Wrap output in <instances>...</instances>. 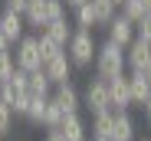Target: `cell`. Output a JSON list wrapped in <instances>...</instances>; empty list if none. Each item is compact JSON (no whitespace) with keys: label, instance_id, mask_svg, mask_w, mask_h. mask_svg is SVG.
<instances>
[{"label":"cell","instance_id":"6da1fadb","mask_svg":"<svg viewBox=\"0 0 151 141\" xmlns=\"http://www.w3.org/2000/svg\"><path fill=\"white\" fill-rule=\"evenodd\" d=\"M125 69H128V56H125V49H122L118 43L105 39L102 46H99V56H95V76L105 79V82H112V79L125 76Z\"/></svg>","mask_w":151,"mask_h":141},{"label":"cell","instance_id":"7a4b0ae2","mask_svg":"<svg viewBox=\"0 0 151 141\" xmlns=\"http://www.w3.org/2000/svg\"><path fill=\"white\" fill-rule=\"evenodd\" d=\"M63 16H66L63 0H30L27 13H23L27 26H33V30H40V33H43L53 20H63Z\"/></svg>","mask_w":151,"mask_h":141},{"label":"cell","instance_id":"3957f363","mask_svg":"<svg viewBox=\"0 0 151 141\" xmlns=\"http://www.w3.org/2000/svg\"><path fill=\"white\" fill-rule=\"evenodd\" d=\"M66 53H69V59H72V66H76V69L92 66V62H95V56H99V43H95L92 30H76V33H72V39H69V46H66Z\"/></svg>","mask_w":151,"mask_h":141},{"label":"cell","instance_id":"277c9868","mask_svg":"<svg viewBox=\"0 0 151 141\" xmlns=\"http://www.w3.org/2000/svg\"><path fill=\"white\" fill-rule=\"evenodd\" d=\"M13 59H17V69H23V72H36V69H43L40 36H23L13 46Z\"/></svg>","mask_w":151,"mask_h":141},{"label":"cell","instance_id":"5b68a950","mask_svg":"<svg viewBox=\"0 0 151 141\" xmlns=\"http://www.w3.org/2000/svg\"><path fill=\"white\" fill-rule=\"evenodd\" d=\"M82 105L99 115V112H112V95H109V82L105 79H89L86 92H82Z\"/></svg>","mask_w":151,"mask_h":141},{"label":"cell","instance_id":"8992f818","mask_svg":"<svg viewBox=\"0 0 151 141\" xmlns=\"http://www.w3.org/2000/svg\"><path fill=\"white\" fill-rule=\"evenodd\" d=\"M105 30H109V39H112V43H118L122 49H128V46H132V43L138 39V30H135V23H132L128 16H125L122 10H118V16H115V20L109 23Z\"/></svg>","mask_w":151,"mask_h":141},{"label":"cell","instance_id":"52a82bcc","mask_svg":"<svg viewBox=\"0 0 151 141\" xmlns=\"http://www.w3.org/2000/svg\"><path fill=\"white\" fill-rule=\"evenodd\" d=\"M53 102H56L66 115H76V112H79V105H82V95H79V89H76L72 82H63V85L53 89Z\"/></svg>","mask_w":151,"mask_h":141},{"label":"cell","instance_id":"ba28073f","mask_svg":"<svg viewBox=\"0 0 151 141\" xmlns=\"http://www.w3.org/2000/svg\"><path fill=\"white\" fill-rule=\"evenodd\" d=\"M0 33H4L13 46L27 36V20H23L20 13H10V10H0Z\"/></svg>","mask_w":151,"mask_h":141},{"label":"cell","instance_id":"9c48e42d","mask_svg":"<svg viewBox=\"0 0 151 141\" xmlns=\"http://www.w3.org/2000/svg\"><path fill=\"white\" fill-rule=\"evenodd\" d=\"M109 95H112V108L115 112H128L135 102H132V85H128V76H118L109 82Z\"/></svg>","mask_w":151,"mask_h":141},{"label":"cell","instance_id":"30bf717a","mask_svg":"<svg viewBox=\"0 0 151 141\" xmlns=\"http://www.w3.org/2000/svg\"><path fill=\"white\" fill-rule=\"evenodd\" d=\"M125 56H128V69L132 72H148V66H151V43L135 39L128 49H125Z\"/></svg>","mask_w":151,"mask_h":141},{"label":"cell","instance_id":"8fae6325","mask_svg":"<svg viewBox=\"0 0 151 141\" xmlns=\"http://www.w3.org/2000/svg\"><path fill=\"white\" fill-rule=\"evenodd\" d=\"M43 69H46V76L53 79V85H63V82H69V79H72V69H76V66H72L69 53H63V56H56L53 62H46Z\"/></svg>","mask_w":151,"mask_h":141},{"label":"cell","instance_id":"7c38bea8","mask_svg":"<svg viewBox=\"0 0 151 141\" xmlns=\"http://www.w3.org/2000/svg\"><path fill=\"white\" fill-rule=\"evenodd\" d=\"M112 141H138V128L128 112H115V128H112Z\"/></svg>","mask_w":151,"mask_h":141},{"label":"cell","instance_id":"4fadbf2b","mask_svg":"<svg viewBox=\"0 0 151 141\" xmlns=\"http://www.w3.org/2000/svg\"><path fill=\"white\" fill-rule=\"evenodd\" d=\"M59 131H63L66 141H89V128H86V122H82L79 112H76V115H66L63 125H59Z\"/></svg>","mask_w":151,"mask_h":141},{"label":"cell","instance_id":"5bb4252c","mask_svg":"<svg viewBox=\"0 0 151 141\" xmlns=\"http://www.w3.org/2000/svg\"><path fill=\"white\" fill-rule=\"evenodd\" d=\"M128 85H132V102L141 108V105L151 99V79H148L145 72H132V76H128Z\"/></svg>","mask_w":151,"mask_h":141},{"label":"cell","instance_id":"9a60e30c","mask_svg":"<svg viewBox=\"0 0 151 141\" xmlns=\"http://www.w3.org/2000/svg\"><path fill=\"white\" fill-rule=\"evenodd\" d=\"M27 89H30V95H43V99H49L53 95V79L46 76V69H36V72H30V79H27Z\"/></svg>","mask_w":151,"mask_h":141},{"label":"cell","instance_id":"2e32d148","mask_svg":"<svg viewBox=\"0 0 151 141\" xmlns=\"http://www.w3.org/2000/svg\"><path fill=\"white\" fill-rule=\"evenodd\" d=\"M43 33H46L49 39H56V43L63 46V49H66V46H69V39H72V33H76V30H72V23H69V20L63 16V20H53V23H49V26H46Z\"/></svg>","mask_w":151,"mask_h":141},{"label":"cell","instance_id":"e0dca14e","mask_svg":"<svg viewBox=\"0 0 151 141\" xmlns=\"http://www.w3.org/2000/svg\"><path fill=\"white\" fill-rule=\"evenodd\" d=\"M112 128H115V108L92 115V138H112Z\"/></svg>","mask_w":151,"mask_h":141},{"label":"cell","instance_id":"ac0fdd59","mask_svg":"<svg viewBox=\"0 0 151 141\" xmlns=\"http://www.w3.org/2000/svg\"><path fill=\"white\" fill-rule=\"evenodd\" d=\"M92 10L99 16V26H109V23L118 16V7L112 4V0H92Z\"/></svg>","mask_w":151,"mask_h":141},{"label":"cell","instance_id":"d6986e66","mask_svg":"<svg viewBox=\"0 0 151 141\" xmlns=\"http://www.w3.org/2000/svg\"><path fill=\"white\" fill-rule=\"evenodd\" d=\"M63 118H66V112H63V108L53 102V95H49V105H46V115H43V125H46V131H59Z\"/></svg>","mask_w":151,"mask_h":141},{"label":"cell","instance_id":"ffe728a7","mask_svg":"<svg viewBox=\"0 0 151 141\" xmlns=\"http://www.w3.org/2000/svg\"><path fill=\"white\" fill-rule=\"evenodd\" d=\"M99 26V16H95V10H92V0L86 7H79L76 10V30H95Z\"/></svg>","mask_w":151,"mask_h":141},{"label":"cell","instance_id":"44dd1931","mask_svg":"<svg viewBox=\"0 0 151 141\" xmlns=\"http://www.w3.org/2000/svg\"><path fill=\"white\" fill-rule=\"evenodd\" d=\"M40 53H43V66H46V62H53L56 56H63L66 49H63L56 39H49L46 33H40Z\"/></svg>","mask_w":151,"mask_h":141},{"label":"cell","instance_id":"7402d4cb","mask_svg":"<svg viewBox=\"0 0 151 141\" xmlns=\"http://www.w3.org/2000/svg\"><path fill=\"white\" fill-rule=\"evenodd\" d=\"M46 105H49V99H43V95H33V99H30V112H27V118H30L33 125H43Z\"/></svg>","mask_w":151,"mask_h":141},{"label":"cell","instance_id":"603a6c76","mask_svg":"<svg viewBox=\"0 0 151 141\" xmlns=\"http://www.w3.org/2000/svg\"><path fill=\"white\" fill-rule=\"evenodd\" d=\"M13 72H17V59H13V53H0V85H7V82L13 79Z\"/></svg>","mask_w":151,"mask_h":141},{"label":"cell","instance_id":"cb8c5ba5","mask_svg":"<svg viewBox=\"0 0 151 141\" xmlns=\"http://www.w3.org/2000/svg\"><path fill=\"white\" fill-rule=\"evenodd\" d=\"M122 13L128 16L132 23H138V20L148 13V10H145V0H125V4H122Z\"/></svg>","mask_w":151,"mask_h":141},{"label":"cell","instance_id":"d4e9b609","mask_svg":"<svg viewBox=\"0 0 151 141\" xmlns=\"http://www.w3.org/2000/svg\"><path fill=\"white\" fill-rule=\"evenodd\" d=\"M10 128H13V108L7 102H0V138L10 135Z\"/></svg>","mask_w":151,"mask_h":141},{"label":"cell","instance_id":"484cf974","mask_svg":"<svg viewBox=\"0 0 151 141\" xmlns=\"http://www.w3.org/2000/svg\"><path fill=\"white\" fill-rule=\"evenodd\" d=\"M135 30H138V39H145V43H151V13H145L138 23H135Z\"/></svg>","mask_w":151,"mask_h":141},{"label":"cell","instance_id":"4316f807","mask_svg":"<svg viewBox=\"0 0 151 141\" xmlns=\"http://www.w3.org/2000/svg\"><path fill=\"white\" fill-rule=\"evenodd\" d=\"M27 7H30V0H4V10H10V13H27Z\"/></svg>","mask_w":151,"mask_h":141},{"label":"cell","instance_id":"83f0119b","mask_svg":"<svg viewBox=\"0 0 151 141\" xmlns=\"http://www.w3.org/2000/svg\"><path fill=\"white\" fill-rule=\"evenodd\" d=\"M30 92H27V95H20L17 102H13V115H23V118H27V112H30Z\"/></svg>","mask_w":151,"mask_h":141},{"label":"cell","instance_id":"f1b7e54d","mask_svg":"<svg viewBox=\"0 0 151 141\" xmlns=\"http://www.w3.org/2000/svg\"><path fill=\"white\" fill-rule=\"evenodd\" d=\"M10 46H13V43H10L4 33H0V53H10Z\"/></svg>","mask_w":151,"mask_h":141},{"label":"cell","instance_id":"f546056e","mask_svg":"<svg viewBox=\"0 0 151 141\" xmlns=\"http://www.w3.org/2000/svg\"><path fill=\"white\" fill-rule=\"evenodd\" d=\"M89 0H66V7H72V10H79V7H86Z\"/></svg>","mask_w":151,"mask_h":141},{"label":"cell","instance_id":"4dcf8cb0","mask_svg":"<svg viewBox=\"0 0 151 141\" xmlns=\"http://www.w3.org/2000/svg\"><path fill=\"white\" fill-rule=\"evenodd\" d=\"M46 141H66V138H63V131H49V135H46Z\"/></svg>","mask_w":151,"mask_h":141},{"label":"cell","instance_id":"1f68e13d","mask_svg":"<svg viewBox=\"0 0 151 141\" xmlns=\"http://www.w3.org/2000/svg\"><path fill=\"white\" fill-rule=\"evenodd\" d=\"M141 112H145V118H148V122H151V99H148V102H145V105H141Z\"/></svg>","mask_w":151,"mask_h":141},{"label":"cell","instance_id":"d6a6232c","mask_svg":"<svg viewBox=\"0 0 151 141\" xmlns=\"http://www.w3.org/2000/svg\"><path fill=\"white\" fill-rule=\"evenodd\" d=\"M112 4H115V7H118V10H122V4H125V0H112Z\"/></svg>","mask_w":151,"mask_h":141},{"label":"cell","instance_id":"836d02e7","mask_svg":"<svg viewBox=\"0 0 151 141\" xmlns=\"http://www.w3.org/2000/svg\"><path fill=\"white\" fill-rule=\"evenodd\" d=\"M145 10H148V13H151V0H145Z\"/></svg>","mask_w":151,"mask_h":141},{"label":"cell","instance_id":"e575fe53","mask_svg":"<svg viewBox=\"0 0 151 141\" xmlns=\"http://www.w3.org/2000/svg\"><path fill=\"white\" fill-rule=\"evenodd\" d=\"M92 141H112V138H92Z\"/></svg>","mask_w":151,"mask_h":141},{"label":"cell","instance_id":"d590c367","mask_svg":"<svg viewBox=\"0 0 151 141\" xmlns=\"http://www.w3.org/2000/svg\"><path fill=\"white\" fill-rule=\"evenodd\" d=\"M145 76H148V79H151V66H148V72H145Z\"/></svg>","mask_w":151,"mask_h":141},{"label":"cell","instance_id":"8d00e7d4","mask_svg":"<svg viewBox=\"0 0 151 141\" xmlns=\"http://www.w3.org/2000/svg\"><path fill=\"white\" fill-rule=\"evenodd\" d=\"M138 141H148V138H138Z\"/></svg>","mask_w":151,"mask_h":141},{"label":"cell","instance_id":"74e56055","mask_svg":"<svg viewBox=\"0 0 151 141\" xmlns=\"http://www.w3.org/2000/svg\"><path fill=\"white\" fill-rule=\"evenodd\" d=\"M0 141H4V138H0Z\"/></svg>","mask_w":151,"mask_h":141}]
</instances>
